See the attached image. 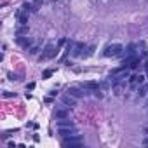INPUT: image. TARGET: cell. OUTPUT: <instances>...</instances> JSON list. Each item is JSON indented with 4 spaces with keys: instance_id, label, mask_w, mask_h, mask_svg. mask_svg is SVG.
<instances>
[{
    "instance_id": "52a82bcc",
    "label": "cell",
    "mask_w": 148,
    "mask_h": 148,
    "mask_svg": "<svg viewBox=\"0 0 148 148\" xmlns=\"http://www.w3.org/2000/svg\"><path fill=\"white\" fill-rule=\"evenodd\" d=\"M84 49H85V45H84V44H75V47H73V51L70 52V56H73V58L84 56Z\"/></svg>"
},
{
    "instance_id": "7402d4cb",
    "label": "cell",
    "mask_w": 148,
    "mask_h": 148,
    "mask_svg": "<svg viewBox=\"0 0 148 148\" xmlns=\"http://www.w3.org/2000/svg\"><path fill=\"white\" fill-rule=\"evenodd\" d=\"M145 89H146V91H148V84H146V85H145Z\"/></svg>"
},
{
    "instance_id": "603a6c76",
    "label": "cell",
    "mask_w": 148,
    "mask_h": 148,
    "mask_svg": "<svg viewBox=\"0 0 148 148\" xmlns=\"http://www.w3.org/2000/svg\"><path fill=\"white\" fill-rule=\"evenodd\" d=\"M146 68H148V64H146Z\"/></svg>"
},
{
    "instance_id": "5b68a950",
    "label": "cell",
    "mask_w": 148,
    "mask_h": 148,
    "mask_svg": "<svg viewBox=\"0 0 148 148\" xmlns=\"http://www.w3.org/2000/svg\"><path fill=\"white\" fill-rule=\"evenodd\" d=\"M68 94L75 96V98H84L87 92H85V87H70L68 89Z\"/></svg>"
},
{
    "instance_id": "ac0fdd59",
    "label": "cell",
    "mask_w": 148,
    "mask_h": 148,
    "mask_svg": "<svg viewBox=\"0 0 148 148\" xmlns=\"http://www.w3.org/2000/svg\"><path fill=\"white\" fill-rule=\"evenodd\" d=\"M9 80H18V75H14V73H9Z\"/></svg>"
},
{
    "instance_id": "ba28073f",
    "label": "cell",
    "mask_w": 148,
    "mask_h": 148,
    "mask_svg": "<svg viewBox=\"0 0 148 148\" xmlns=\"http://www.w3.org/2000/svg\"><path fill=\"white\" fill-rule=\"evenodd\" d=\"M54 117L56 118H66L68 117V110L66 108H56L54 110Z\"/></svg>"
},
{
    "instance_id": "7a4b0ae2",
    "label": "cell",
    "mask_w": 148,
    "mask_h": 148,
    "mask_svg": "<svg viewBox=\"0 0 148 148\" xmlns=\"http://www.w3.org/2000/svg\"><path fill=\"white\" fill-rule=\"evenodd\" d=\"M58 54V45L56 44H52V42H49L45 47H44V52H42V56H40V59H52L54 56Z\"/></svg>"
},
{
    "instance_id": "ffe728a7",
    "label": "cell",
    "mask_w": 148,
    "mask_h": 148,
    "mask_svg": "<svg viewBox=\"0 0 148 148\" xmlns=\"http://www.w3.org/2000/svg\"><path fill=\"white\" fill-rule=\"evenodd\" d=\"M143 145H145V146H148V136L145 138V141H143Z\"/></svg>"
},
{
    "instance_id": "d6986e66",
    "label": "cell",
    "mask_w": 148,
    "mask_h": 148,
    "mask_svg": "<svg viewBox=\"0 0 148 148\" xmlns=\"http://www.w3.org/2000/svg\"><path fill=\"white\" fill-rule=\"evenodd\" d=\"M26 89H30V91H32V89H35V82H30V84H28V87H26Z\"/></svg>"
},
{
    "instance_id": "e0dca14e",
    "label": "cell",
    "mask_w": 148,
    "mask_h": 148,
    "mask_svg": "<svg viewBox=\"0 0 148 148\" xmlns=\"http://www.w3.org/2000/svg\"><path fill=\"white\" fill-rule=\"evenodd\" d=\"M138 94H139V96H145V94H146V89H145V87L138 89Z\"/></svg>"
},
{
    "instance_id": "277c9868",
    "label": "cell",
    "mask_w": 148,
    "mask_h": 148,
    "mask_svg": "<svg viewBox=\"0 0 148 148\" xmlns=\"http://www.w3.org/2000/svg\"><path fill=\"white\" fill-rule=\"evenodd\" d=\"M61 101H63V105L64 106H77V98L75 96H71V94H64L63 98H61Z\"/></svg>"
},
{
    "instance_id": "8fae6325",
    "label": "cell",
    "mask_w": 148,
    "mask_h": 148,
    "mask_svg": "<svg viewBox=\"0 0 148 148\" xmlns=\"http://www.w3.org/2000/svg\"><path fill=\"white\" fill-rule=\"evenodd\" d=\"M73 47H75V42H73V40L66 42V49H64V52H66V54H70L71 51H73Z\"/></svg>"
},
{
    "instance_id": "8992f818",
    "label": "cell",
    "mask_w": 148,
    "mask_h": 148,
    "mask_svg": "<svg viewBox=\"0 0 148 148\" xmlns=\"http://www.w3.org/2000/svg\"><path fill=\"white\" fill-rule=\"evenodd\" d=\"M58 132L61 134L63 138L66 136H71V134H75V125H66V127H58Z\"/></svg>"
},
{
    "instance_id": "d4e9b609",
    "label": "cell",
    "mask_w": 148,
    "mask_h": 148,
    "mask_svg": "<svg viewBox=\"0 0 148 148\" xmlns=\"http://www.w3.org/2000/svg\"><path fill=\"white\" fill-rule=\"evenodd\" d=\"M146 103H148V101H146Z\"/></svg>"
},
{
    "instance_id": "9a60e30c",
    "label": "cell",
    "mask_w": 148,
    "mask_h": 148,
    "mask_svg": "<svg viewBox=\"0 0 148 148\" xmlns=\"http://www.w3.org/2000/svg\"><path fill=\"white\" fill-rule=\"evenodd\" d=\"M16 92H4V98H14Z\"/></svg>"
},
{
    "instance_id": "cb8c5ba5",
    "label": "cell",
    "mask_w": 148,
    "mask_h": 148,
    "mask_svg": "<svg viewBox=\"0 0 148 148\" xmlns=\"http://www.w3.org/2000/svg\"><path fill=\"white\" fill-rule=\"evenodd\" d=\"M52 2H54V0H52Z\"/></svg>"
},
{
    "instance_id": "4fadbf2b",
    "label": "cell",
    "mask_w": 148,
    "mask_h": 148,
    "mask_svg": "<svg viewBox=\"0 0 148 148\" xmlns=\"http://www.w3.org/2000/svg\"><path fill=\"white\" fill-rule=\"evenodd\" d=\"M40 51V45H32L30 47V54H37Z\"/></svg>"
},
{
    "instance_id": "30bf717a",
    "label": "cell",
    "mask_w": 148,
    "mask_h": 148,
    "mask_svg": "<svg viewBox=\"0 0 148 148\" xmlns=\"http://www.w3.org/2000/svg\"><path fill=\"white\" fill-rule=\"evenodd\" d=\"M84 87H85V89H91V91H94V92H96V91L99 89V84H96V82H85V84H84Z\"/></svg>"
},
{
    "instance_id": "3957f363",
    "label": "cell",
    "mask_w": 148,
    "mask_h": 148,
    "mask_svg": "<svg viewBox=\"0 0 148 148\" xmlns=\"http://www.w3.org/2000/svg\"><path fill=\"white\" fill-rule=\"evenodd\" d=\"M82 143H84V138H82V134H77V132L71 136H66L63 141L64 146H82Z\"/></svg>"
},
{
    "instance_id": "5bb4252c",
    "label": "cell",
    "mask_w": 148,
    "mask_h": 148,
    "mask_svg": "<svg viewBox=\"0 0 148 148\" xmlns=\"http://www.w3.org/2000/svg\"><path fill=\"white\" fill-rule=\"evenodd\" d=\"M52 73H54V70H45V71H44V78H49V77H52Z\"/></svg>"
},
{
    "instance_id": "9c48e42d",
    "label": "cell",
    "mask_w": 148,
    "mask_h": 148,
    "mask_svg": "<svg viewBox=\"0 0 148 148\" xmlns=\"http://www.w3.org/2000/svg\"><path fill=\"white\" fill-rule=\"evenodd\" d=\"M18 44H19V45H23V47H26V49L32 47V40H30L28 37H18Z\"/></svg>"
},
{
    "instance_id": "7c38bea8",
    "label": "cell",
    "mask_w": 148,
    "mask_h": 148,
    "mask_svg": "<svg viewBox=\"0 0 148 148\" xmlns=\"http://www.w3.org/2000/svg\"><path fill=\"white\" fill-rule=\"evenodd\" d=\"M110 87H112V82H108V80H105V82L99 84V89H101V91H108Z\"/></svg>"
},
{
    "instance_id": "6da1fadb",
    "label": "cell",
    "mask_w": 148,
    "mask_h": 148,
    "mask_svg": "<svg viewBox=\"0 0 148 148\" xmlns=\"http://www.w3.org/2000/svg\"><path fill=\"white\" fill-rule=\"evenodd\" d=\"M122 44H110V45L105 47V51H103V56L105 58H117V56H120L122 54Z\"/></svg>"
},
{
    "instance_id": "44dd1931",
    "label": "cell",
    "mask_w": 148,
    "mask_h": 148,
    "mask_svg": "<svg viewBox=\"0 0 148 148\" xmlns=\"http://www.w3.org/2000/svg\"><path fill=\"white\" fill-rule=\"evenodd\" d=\"M42 2H44V0H35V4H37V5H39V4H42Z\"/></svg>"
},
{
    "instance_id": "2e32d148",
    "label": "cell",
    "mask_w": 148,
    "mask_h": 148,
    "mask_svg": "<svg viewBox=\"0 0 148 148\" xmlns=\"http://www.w3.org/2000/svg\"><path fill=\"white\" fill-rule=\"evenodd\" d=\"M23 33H26V26H21V28L18 30V35H23Z\"/></svg>"
}]
</instances>
